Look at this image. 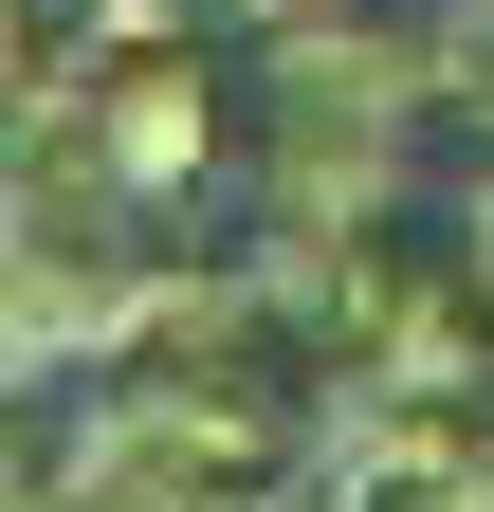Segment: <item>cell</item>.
I'll return each instance as SVG.
<instances>
[{
	"label": "cell",
	"mask_w": 494,
	"mask_h": 512,
	"mask_svg": "<svg viewBox=\"0 0 494 512\" xmlns=\"http://www.w3.org/2000/svg\"><path fill=\"white\" fill-rule=\"evenodd\" d=\"M92 458H110V366L92 348L0 384V494H92Z\"/></svg>",
	"instance_id": "1"
}]
</instances>
